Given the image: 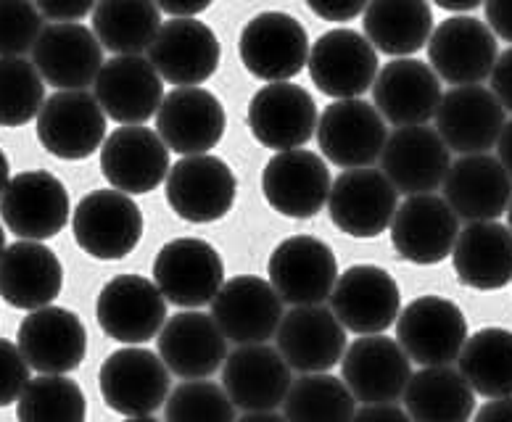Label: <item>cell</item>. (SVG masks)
Returning a JSON list of instances; mask_svg holds the SVG:
<instances>
[{
	"label": "cell",
	"mask_w": 512,
	"mask_h": 422,
	"mask_svg": "<svg viewBox=\"0 0 512 422\" xmlns=\"http://www.w3.org/2000/svg\"><path fill=\"white\" fill-rule=\"evenodd\" d=\"M69 190L45 169H32L8 180L0 196V217L16 238L48 241L69 222Z\"/></svg>",
	"instance_id": "cell-10"
},
{
	"label": "cell",
	"mask_w": 512,
	"mask_h": 422,
	"mask_svg": "<svg viewBox=\"0 0 512 422\" xmlns=\"http://www.w3.org/2000/svg\"><path fill=\"white\" fill-rule=\"evenodd\" d=\"M322 22H352L367 8V0H304Z\"/></svg>",
	"instance_id": "cell-47"
},
{
	"label": "cell",
	"mask_w": 512,
	"mask_h": 422,
	"mask_svg": "<svg viewBox=\"0 0 512 422\" xmlns=\"http://www.w3.org/2000/svg\"><path fill=\"white\" fill-rule=\"evenodd\" d=\"M227 127L220 98L198 85H183L164 95L156 111L159 138L180 156L209 153L222 140Z\"/></svg>",
	"instance_id": "cell-26"
},
{
	"label": "cell",
	"mask_w": 512,
	"mask_h": 422,
	"mask_svg": "<svg viewBox=\"0 0 512 422\" xmlns=\"http://www.w3.org/2000/svg\"><path fill=\"white\" fill-rule=\"evenodd\" d=\"M77 246L98 262H119L138 248L143 238L140 206L122 190H93L72 214Z\"/></svg>",
	"instance_id": "cell-2"
},
{
	"label": "cell",
	"mask_w": 512,
	"mask_h": 422,
	"mask_svg": "<svg viewBox=\"0 0 512 422\" xmlns=\"http://www.w3.org/2000/svg\"><path fill=\"white\" fill-rule=\"evenodd\" d=\"M164 415L175 422H233L235 404L227 391L209 380H188L164 401Z\"/></svg>",
	"instance_id": "cell-43"
},
{
	"label": "cell",
	"mask_w": 512,
	"mask_h": 422,
	"mask_svg": "<svg viewBox=\"0 0 512 422\" xmlns=\"http://www.w3.org/2000/svg\"><path fill=\"white\" fill-rule=\"evenodd\" d=\"M238 180L225 161L209 153H191L169 167L167 204L193 225L217 222L233 209Z\"/></svg>",
	"instance_id": "cell-5"
},
{
	"label": "cell",
	"mask_w": 512,
	"mask_h": 422,
	"mask_svg": "<svg viewBox=\"0 0 512 422\" xmlns=\"http://www.w3.org/2000/svg\"><path fill=\"white\" fill-rule=\"evenodd\" d=\"M388 230L396 254L420 267H431L452 254L460 233V217L447 204V198L415 193L396 206Z\"/></svg>",
	"instance_id": "cell-16"
},
{
	"label": "cell",
	"mask_w": 512,
	"mask_h": 422,
	"mask_svg": "<svg viewBox=\"0 0 512 422\" xmlns=\"http://www.w3.org/2000/svg\"><path fill=\"white\" fill-rule=\"evenodd\" d=\"M436 6L444 8V11H454V14H465V11H473L483 3V0H433Z\"/></svg>",
	"instance_id": "cell-55"
},
{
	"label": "cell",
	"mask_w": 512,
	"mask_h": 422,
	"mask_svg": "<svg viewBox=\"0 0 512 422\" xmlns=\"http://www.w3.org/2000/svg\"><path fill=\"white\" fill-rule=\"evenodd\" d=\"M32 64L53 88L82 90L93 85L101 72L103 45L85 24H48L32 45Z\"/></svg>",
	"instance_id": "cell-24"
},
{
	"label": "cell",
	"mask_w": 512,
	"mask_h": 422,
	"mask_svg": "<svg viewBox=\"0 0 512 422\" xmlns=\"http://www.w3.org/2000/svg\"><path fill=\"white\" fill-rule=\"evenodd\" d=\"M64 267L59 256L40 241L19 238L0 254V296L8 306L32 312L59 299Z\"/></svg>",
	"instance_id": "cell-34"
},
{
	"label": "cell",
	"mask_w": 512,
	"mask_h": 422,
	"mask_svg": "<svg viewBox=\"0 0 512 422\" xmlns=\"http://www.w3.org/2000/svg\"><path fill=\"white\" fill-rule=\"evenodd\" d=\"M286 415H278V409H254V412H243L241 422H283Z\"/></svg>",
	"instance_id": "cell-54"
},
{
	"label": "cell",
	"mask_w": 512,
	"mask_h": 422,
	"mask_svg": "<svg viewBox=\"0 0 512 422\" xmlns=\"http://www.w3.org/2000/svg\"><path fill=\"white\" fill-rule=\"evenodd\" d=\"M499 43L486 22L473 16H452L431 32L428 61L449 85H481L497 64Z\"/></svg>",
	"instance_id": "cell-17"
},
{
	"label": "cell",
	"mask_w": 512,
	"mask_h": 422,
	"mask_svg": "<svg viewBox=\"0 0 512 422\" xmlns=\"http://www.w3.org/2000/svg\"><path fill=\"white\" fill-rule=\"evenodd\" d=\"M98 328L111 341L138 346L151 341L167 322V299L154 280L143 275H117L103 285L96 301Z\"/></svg>",
	"instance_id": "cell-9"
},
{
	"label": "cell",
	"mask_w": 512,
	"mask_h": 422,
	"mask_svg": "<svg viewBox=\"0 0 512 422\" xmlns=\"http://www.w3.org/2000/svg\"><path fill=\"white\" fill-rule=\"evenodd\" d=\"M37 140L45 151L64 161L93 156L106 140V111L96 93L59 90L37 111Z\"/></svg>",
	"instance_id": "cell-3"
},
{
	"label": "cell",
	"mask_w": 512,
	"mask_h": 422,
	"mask_svg": "<svg viewBox=\"0 0 512 422\" xmlns=\"http://www.w3.org/2000/svg\"><path fill=\"white\" fill-rule=\"evenodd\" d=\"M156 346L169 372L185 380L209 378L220 370L227 357V338L220 325L214 322L212 314L196 309L175 314L172 320L164 322Z\"/></svg>",
	"instance_id": "cell-32"
},
{
	"label": "cell",
	"mask_w": 512,
	"mask_h": 422,
	"mask_svg": "<svg viewBox=\"0 0 512 422\" xmlns=\"http://www.w3.org/2000/svg\"><path fill=\"white\" fill-rule=\"evenodd\" d=\"M43 32L35 0H0V56H24Z\"/></svg>",
	"instance_id": "cell-44"
},
{
	"label": "cell",
	"mask_w": 512,
	"mask_h": 422,
	"mask_svg": "<svg viewBox=\"0 0 512 422\" xmlns=\"http://www.w3.org/2000/svg\"><path fill=\"white\" fill-rule=\"evenodd\" d=\"M101 172L111 188L143 196L151 193L169 175V148L159 132L125 124L103 140Z\"/></svg>",
	"instance_id": "cell-25"
},
{
	"label": "cell",
	"mask_w": 512,
	"mask_h": 422,
	"mask_svg": "<svg viewBox=\"0 0 512 422\" xmlns=\"http://www.w3.org/2000/svg\"><path fill=\"white\" fill-rule=\"evenodd\" d=\"M386 119L375 103L362 98H336L317 122L322 156L341 169L373 167L386 146Z\"/></svg>",
	"instance_id": "cell-6"
},
{
	"label": "cell",
	"mask_w": 512,
	"mask_h": 422,
	"mask_svg": "<svg viewBox=\"0 0 512 422\" xmlns=\"http://www.w3.org/2000/svg\"><path fill=\"white\" fill-rule=\"evenodd\" d=\"M238 53L256 80H293L307 66L309 35L291 14L262 11L243 27Z\"/></svg>",
	"instance_id": "cell-11"
},
{
	"label": "cell",
	"mask_w": 512,
	"mask_h": 422,
	"mask_svg": "<svg viewBox=\"0 0 512 422\" xmlns=\"http://www.w3.org/2000/svg\"><path fill=\"white\" fill-rule=\"evenodd\" d=\"M291 383V364L267 343H238L222 364V388L241 412L283 407Z\"/></svg>",
	"instance_id": "cell-23"
},
{
	"label": "cell",
	"mask_w": 512,
	"mask_h": 422,
	"mask_svg": "<svg viewBox=\"0 0 512 422\" xmlns=\"http://www.w3.org/2000/svg\"><path fill=\"white\" fill-rule=\"evenodd\" d=\"M396 206L399 190L383 169H346L330 185V222L352 238H378L391 225Z\"/></svg>",
	"instance_id": "cell-8"
},
{
	"label": "cell",
	"mask_w": 512,
	"mask_h": 422,
	"mask_svg": "<svg viewBox=\"0 0 512 422\" xmlns=\"http://www.w3.org/2000/svg\"><path fill=\"white\" fill-rule=\"evenodd\" d=\"M275 335L280 354L296 372H328L344 359L346 328L322 304L293 306Z\"/></svg>",
	"instance_id": "cell-30"
},
{
	"label": "cell",
	"mask_w": 512,
	"mask_h": 422,
	"mask_svg": "<svg viewBox=\"0 0 512 422\" xmlns=\"http://www.w3.org/2000/svg\"><path fill=\"white\" fill-rule=\"evenodd\" d=\"M354 412L357 399L349 386L328 372H304L283 401V415L291 422H346L354 420Z\"/></svg>",
	"instance_id": "cell-40"
},
{
	"label": "cell",
	"mask_w": 512,
	"mask_h": 422,
	"mask_svg": "<svg viewBox=\"0 0 512 422\" xmlns=\"http://www.w3.org/2000/svg\"><path fill=\"white\" fill-rule=\"evenodd\" d=\"M505 214H507V217H510V230H512V198H510V206H507Z\"/></svg>",
	"instance_id": "cell-58"
},
{
	"label": "cell",
	"mask_w": 512,
	"mask_h": 422,
	"mask_svg": "<svg viewBox=\"0 0 512 422\" xmlns=\"http://www.w3.org/2000/svg\"><path fill=\"white\" fill-rule=\"evenodd\" d=\"M486 22L494 35L512 43V0H486Z\"/></svg>",
	"instance_id": "cell-49"
},
{
	"label": "cell",
	"mask_w": 512,
	"mask_h": 422,
	"mask_svg": "<svg viewBox=\"0 0 512 422\" xmlns=\"http://www.w3.org/2000/svg\"><path fill=\"white\" fill-rule=\"evenodd\" d=\"M328 301L341 325L357 335L386 333L402 312L399 285L378 264H354L338 275Z\"/></svg>",
	"instance_id": "cell-12"
},
{
	"label": "cell",
	"mask_w": 512,
	"mask_h": 422,
	"mask_svg": "<svg viewBox=\"0 0 512 422\" xmlns=\"http://www.w3.org/2000/svg\"><path fill=\"white\" fill-rule=\"evenodd\" d=\"M362 27L375 51L399 59L428 45L433 11L428 0H367Z\"/></svg>",
	"instance_id": "cell-37"
},
{
	"label": "cell",
	"mask_w": 512,
	"mask_h": 422,
	"mask_svg": "<svg viewBox=\"0 0 512 422\" xmlns=\"http://www.w3.org/2000/svg\"><path fill=\"white\" fill-rule=\"evenodd\" d=\"M478 422L489 420H502L512 422V396H499V399H491L486 407H481L478 412H473Z\"/></svg>",
	"instance_id": "cell-52"
},
{
	"label": "cell",
	"mask_w": 512,
	"mask_h": 422,
	"mask_svg": "<svg viewBox=\"0 0 512 422\" xmlns=\"http://www.w3.org/2000/svg\"><path fill=\"white\" fill-rule=\"evenodd\" d=\"M214 0H156L161 14L169 16H198L212 6Z\"/></svg>",
	"instance_id": "cell-51"
},
{
	"label": "cell",
	"mask_w": 512,
	"mask_h": 422,
	"mask_svg": "<svg viewBox=\"0 0 512 422\" xmlns=\"http://www.w3.org/2000/svg\"><path fill=\"white\" fill-rule=\"evenodd\" d=\"M341 375L362 404H396L412 378L407 351L383 333L359 335L344 351Z\"/></svg>",
	"instance_id": "cell-18"
},
{
	"label": "cell",
	"mask_w": 512,
	"mask_h": 422,
	"mask_svg": "<svg viewBox=\"0 0 512 422\" xmlns=\"http://www.w3.org/2000/svg\"><path fill=\"white\" fill-rule=\"evenodd\" d=\"M491 93L497 95L505 111H512V48L497 56V64L491 69Z\"/></svg>",
	"instance_id": "cell-48"
},
{
	"label": "cell",
	"mask_w": 512,
	"mask_h": 422,
	"mask_svg": "<svg viewBox=\"0 0 512 422\" xmlns=\"http://www.w3.org/2000/svg\"><path fill=\"white\" fill-rule=\"evenodd\" d=\"M45 80L24 56H0V127H22L37 119Z\"/></svg>",
	"instance_id": "cell-42"
},
{
	"label": "cell",
	"mask_w": 512,
	"mask_h": 422,
	"mask_svg": "<svg viewBox=\"0 0 512 422\" xmlns=\"http://www.w3.org/2000/svg\"><path fill=\"white\" fill-rule=\"evenodd\" d=\"M457 280L473 291H499L512 280V230L497 219L468 222L452 248Z\"/></svg>",
	"instance_id": "cell-35"
},
{
	"label": "cell",
	"mask_w": 512,
	"mask_h": 422,
	"mask_svg": "<svg viewBox=\"0 0 512 422\" xmlns=\"http://www.w3.org/2000/svg\"><path fill=\"white\" fill-rule=\"evenodd\" d=\"M354 420H394V422H407L410 415L407 409H399L394 404H362L359 412H354Z\"/></svg>",
	"instance_id": "cell-50"
},
{
	"label": "cell",
	"mask_w": 512,
	"mask_h": 422,
	"mask_svg": "<svg viewBox=\"0 0 512 422\" xmlns=\"http://www.w3.org/2000/svg\"><path fill=\"white\" fill-rule=\"evenodd\" d=\"M169 367L159 354L127 346L106 357L98 370L103 404L122 417H151L169 396Z\"/></svg>",
	"instance_id": "cell-1"
},
{
	"label": "cell",
	"mask_w": 512,
	"mask_h": 422,
	"mask_svg": "<svg viewBox=\"0 0 512 422\" xmlns=\"http://www.w3.org/2000/svg\"><path fill=\"white\" fill-rule=\"evenodd\" d=\"M462 378L483 399L512 396V330L483 328L473 333L462 346Z\"/></svg>",
	"instance_id": "cell-39"
},
{
	"label": "cell",
	"mask_w": 512,
	"mask_h": 422,
	"mask_svg": "<svg viewBox=\"0 0 512 422\" xmlns=\"http://www.w3.org/2000/svg\"><path fill=\"white\" fill-rule=\"evenodd\" d=\"M16 346L37 372H74L88 354V333L74 312L64 306L32 309L19 325Z\"/></svg>",
	"instance_id": "cell-27"
},
{
	"label": "cell",
	"mask_w": 512,
	"mask_h": 422,
	"mask_svg": "<svg viewBox=\"0 0 512 422\" xmlns=\"http://www.w3.org/2000/svg\"><path fill=\"white\" fill-rule=\"evenodd\" d=\"M267 275L286 304H322L330 299L338 280V262L325 241L312 235H293L270 254Z\"/></svg>",
	"instance_id": "cell-14"
},
{
	"label": "cell",
	"mask_w": 512,
	"mask_h": 422,
	"mask_svg": "<svg viewBox=\"0 0 512 422\" xmlns=\"http://www.w3.org/2000/svg\"><path fill=\"white\" fill-rule=\"evenodd\" d=\"M98 0H35L40 14L51 22H80L88 14H93Z\"/></svg>",
	"instance_id": "cell-46"
},
{
	"label": "cell",
	"mask_w": 512,
	"mask_h": 422,
	"mask_svg": "<svg viewBox=\"0 0 512 422\" xmlns=\"http://www.w3.org/2000/svg\"><path fill=\"white\" fill-rule=\"evenodd\" d=\"M85 415L88 401L82 388L56 372H40L37 378H30L16 399V417L24 422H82Z\"/></svg>",
	"instance_id": "cell-41"
},
{
	"label": "cell",
	"mask_w": 512,
	"mask_h": 422,
	"mask_svg": "<svg viewBox=\"0 0 512 422\" xmlns=\"http://www.w3.org/2000/svg\"><path fill=\"white\" fill-rule=\"evenodd\" d=\"M30 362L16 343L0 338V409L11 407L30 383Z\"/></svg>",
	"instance_id": "cell-45"
},
{
	"label": "cell",
	"mask_w": 512,
	"mask_h": 422,
	"mask_svg": "<svg viewBox=\"0 0 512 422\" xmlns=\"http://www.w3.org/2000/svg\"><path fill=\"white\" fill-rule=\"evenodd\" d=\"M330 169L320 153L291 148L278 151L262 172L264 201L291 219H312L330 196Z\"/></svg>",
	"instance_id": "cell-19"
},
{
	"label": "cell",
	"mask_w": 512,
	"mask_h": 422,
	"mask_svg": "<svg viewBox=\"0 0 512 422\" xmlns=\"http://www.w3.org/2000/svg\"><path fill=\"white\" fill-rule=\"evenodd\" d=\"M212 317L227 341L267 343L283 320V299L270 280L238 275L225 280L212 301Z\"/></svg>",
	"instance_id": "cell-22"
},
{
	"label": "cell",
	"mask_w": 512,
	"mask_h": 422,
	"mask_svg": "<svg viewBox=\"0 0 512 422\" xmlns=\"http://www.w3.org/2000/svg\"><path fill=\"white\" fill-rule=\"evenodd\" d=\"M249 130L272 151L307 146L317 132L315 98L288 80L270 82L249 101Z\"/></svg>",
	"instance_id": "cell-20"
},
{
	"label": "cell",
	"mask_w": 512,
	"mask_h": 422,
	"mask_svg": "<svg viewBox=\"0 0 512 422\" xmlns=\"http://www.w3.org/2000/svg\"><path fill=\"white\" fill-rule=\"evenodd\" d=\"M8 180H11V167H8V156L3 153V148H0V196H3Z\"/></svg>",
	"instance_id": "cell-56"
},
{
	"label": "cell",
	"mask_w": 512,
	"mask_h": 422,
	"mask_svg": "<svg viewBox=\"0 0 512 422\" xmlns=\"http://www.w3.org/2000/svg\"><path fill=\"white\" fill-rule=\"evenodd\" d=\"M309 77L330 98H362L378 77V51L357 30H330L320 35L307 59Z\"/></svg>",
	"instance_id": "cell-13"
},
{
	"label": "cell",
	"mask_w": 512,
	"mask_h": 422,
	"mask_svg": "<svg viewBox=\"0 0 512 422\" xmlns=\"http://www.w3.org/2000/svg\"><path fill=\"white\" fill-rule=\"evenodd\" d=\"M452 159L447 143L428 124L399 127L388 135L381 153V169L399 193H431L444 185Z\"/></svg>",
	"instance_id": "cell-29"
},
{
	"label": "cell",
	"mask_w": 512,
	"mask_h": 422,
	"mask_svg": "<svg viewBox=\"0 0 512 422\" xmlns=\"http://www.w3.org/2000/svg\"><path fill=\"white\" fill-rule=\"evenodd\" d=\"M161 27L156 0H98L93 8V32L111 53H143Z\"/></svg>",
	"instance_id": "cell-38"
},
{
	"label": "cell",
	"mask_w": 512,
	"mask_h": 422,
	"mask_svg": "<svg viewBox=\"0 0 512 422\" xmlns=\"http://www.w3.org/2000/svg\"><path fill=\"white\" fill-rule=\"evenodd\" d=\"M444 198L465 222L499 219L510 206L512 177L489 153H462L444 177Z\"/></svg>",
	"instance_id": "cell-33"
},
{
	"label": "cell",
	"mask_w": 512,
	"mask_h": 422,
	"mask_svg": "<svg viewBox=\"0 0 512 422\" xmlns=\"http://www.w3.org/2000/svg\"><path fill=\"white\" fill-rule=\"evenodd\" d=\"M3 248H6V233H3V225H0V254H3Z\"/></svg>",
	"instance_id": "cell-57"
},
{
	"label": "cell",
	"mask_w": 512,
	"mask_h": 422,
	"mask_svg": "<svg viewBox=\"0 0 512 422\" xmlns=\"http://www.w3.org/2000/svg\"><path fill=\"white\" fill-rule=\"evenodd\" d=\"M93 93L109 119L119 124H143L154 117L164 101V80L140 53H119L103 61Z\"/></svg>",
	"instance_id": "cell-21"
},
{
	"label": "cell",
	"mask_w": 512,
	"mask_h": 422,
	"mask_svg": "<svg viewBox=\"0 0 512 422\" xmlns=\"http://www.w3.org/2000/svg\"><path fill=\"white\" fill-rule=\"evenodd\" d=\"M436 132L449 151L486 153L497 146L499 132L505 127V106L489 88L481 85H457L441 95L436 109Z\"/></svg>",
	"instance_id": "cell-28"
},
{
	"label": "cell",
	"mask_w": 512,
	"mask_h": 422,
	"mask_svg": "<svg viewBox=\"0 0 512 422\" xmlns=\"http://www.w3.org/2000/svg\"><path fill=\"white\" fill-rule=\"evenodd\" d=\"M222 59L220 37L196 16H172L161 22L154 43L148 45V61L161 80L172 85H201L217 72Z\"/></svg>",
	"instance_id": "cell-15"
},
{
	"label": "cell",
	"mask_w": 512,
	"mask_h": 422,
	"mask_svg": "<svg viewBox=\"0 0 512 422\" xmlns=\"http://www.w3.org/2000/svg\"><path fill=\"white\" fill-rule=\"evenodd\" d=\"M396 341L420 367L452 364L468 341V320L454 301L420 296L396 317Z\"/></svg>",
	"instance_id": "cell-7"
},
{
	"label": "cell",
	"mask_w": 512,
	"mask_h": 422,
	"mask_svg": "<svg viewBox=\"0 0 512 422\" xmlns=\"http://www.w3.org/2000/svg\"><path fill=\"white\" fill-rule=\"evenodd\" d=\"M404 409L417 422H465L476 412V391L452 364H428L404 388Z\"/></svg>",
	"instance_id": "cell-36"
},
{
	"label": "cell",
	"mask_w": 512,
	"mask_h": 422,
	"mask_svg": "<svg viewBox=\"0 0 512 422\" xmlns=\"http://www.w3.org/2000/svg\"><path fill=\"white\" fill-rule=\"evenodd\" d=\"M497 151H499V161L505 164V169L512 177V119L510 122H505V127H502V132H499Z\"/></svg>",
	"instance_id": "cell-53"
},
{
	"label": "cell",
	"mask_w": 512,
	"mask_h": 422,
	"mask_svg": "<svg viewBox=\"0 0 512 422\" xmlns=\"http://www.w3.org/2000/svg\"><path fill=\"white\" fill-rule=\"evenodd\" d=\"M154 283L167 304L198 309L212 304L225 283L220 251L201 238H175L161 246L154 259Z\"/></svg>",
	"instance_id": "cell-4"
},
{
	"label": "cell",
	"mask_w": 512,
	"mask_h": 422,
	"mask_svg": "<svg viewBox=\"0 0 512 422\" xmlns=\"http://www.w3.org/2000/svg\"><path fill=\"white\" fill-rule=\"evenodd\" d=\"M375 109L394 127L428 124L441 103L439 74L425 61L399 56L378 72L373 82Z\"/></svg>",
	"instance_id": "cell-31"
}]
</instances>
